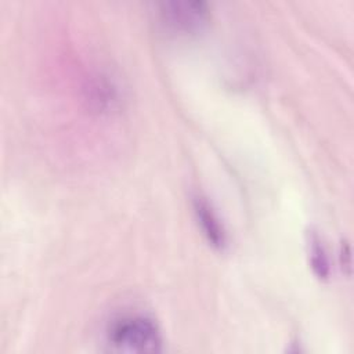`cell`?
<instances>
[{
  "instance_id": "1",
  "label": "cell",
  "mask_w": 354,
  "mask_h": 354,
  "mask_svg": "<svg viewBox=\"0 0 354 354\" xmlns=\"http://www.w3.org/2000/svg\"><path fill=\"white\" fill-rule=\"evenodd\" d=\"M109 346L122 353H156L163 337L156 322L144 314H124L116 318L108 332Z\"/></svg>"
},
{
  "instance_id": "4",
  "label": "cell",
  "mask_w": 354,
  "mask_h": 354,
  "mask_svg": "<svg viewBox=\"0 0 354 354\" xmlns=\"http://www.w3.org/2000/svg\"><path fill=\"white\" fill-rule=\"evenodd\" d=\"M307 246H308L310 266L314 274L322 279L328 278L330 272V266H329V256L322 239L315 232H310Z\"/></svg>"
},
{
  "instance_id": "3",
  "label": "cell",
  "mask_w": 354,
  "mask_h": 354,
  "mask_svg": "<svg viewBox=\"0 0 354 354\" xmlns=\"http://www.w3.org/2000/svg\"><path fill=\"white\" fill-rule=\"evenodd\" d=\"M192 207L196 223L206 241L216 249H224L228 245V234L212 203L205 196L195 195Z\"/></svg>"
},
{
  "instance_id": "2",
  "label": "cell",
  "mask_w": 354,
  "mask_h": 354,
  "mask_svg": "<svg viewBox=\"0 0 354 354\" xmlns=\"http://www.w3.org/2000/svg\"><path fill=\"white\" fill-rule=\"evenodd\" d=\"M162 25L174 33H195L209 21V7L203 1H165L158 6Z\"/></svg>"
}]
</instances>
